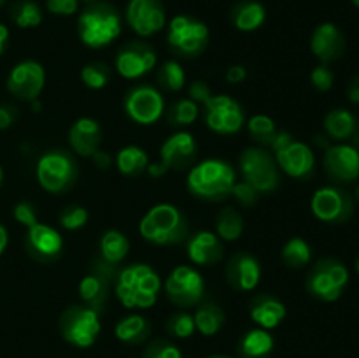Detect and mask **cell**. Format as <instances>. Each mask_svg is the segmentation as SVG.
Segmentation results:
<instances>
[{
    "label": "cell",
    "instance_id": "obj_1",
    "mask_svg": "<svg viewBox=\"0 0 359 358\" xmlns=\"http://www.w3.org/2000/svg\"><path fill=\"white\" fill-rule=\"evenodd\" d=\"M161 277L146 263L125 267L116 277V297L126 309H149L156 304Z\"/></svg>",
    "mask_w": 359,
    "mask_h": 358
},
{
    "label": "cell",
    "instance_id": "obj_2",
    "mask_svg": "<svg viewBox=\"0 0 359 358\" xmlns=\"http://www.w3.org/2000/svg\"><path fill=\"white\" fill-rule=\"evenodd\" d=\"M235 183L237 174L228 161L209 158L189 171L186 185L191 195L207 200H219L230 195Z\"/></svg>",
    "mask_w": 359,
    "mask_h": 358
},
{
    "label": "cell",
    "instance_id": "obj_3",
    "mask_svg": "<svg viewBox=\"0 0 359 358\" xmlns=\"http://www.w3.org/2000/svg\"><path fill=\"white\" fill-rule=\"evenodd\" d=\"M139 230L140 235L151 244H175L188 235V221L184 214L172 204H158L144 214Z\"/></svg>",
    "mask_w": 359,
    "mask_h": 358
},
{
    "label": "cell",
    "instance_id": "obj_4",
    "mask_svg": "<svg viewBox=\"0 0 359 358\" xmlns=\"http://www.w3.org/2000/svg\"><path fill=\"white\" fill-rule=\"evenodd\" d=\"M121 34V18L105 4H93L79 18V37L88 48H105Z\"/></svg>",
    "mask_w": 359,
    "mask_h": 358
},
{
    "label": "cell",
    "instance_id": "obj_5",
    "mask_svg": "<svg viewBox=\"0 0 359 358\" xmlns=\"http://www.w3.org/2000/svg\"><path fill=\"white\" fill-rule=\"evenodd\" d=\"M269 147L272 150L277 167L286 172L290 178L304 179L314 171L316 154L312 147L294 139L290 132L284 130L277 132Z\"/></svg>",
    "mask_w": 359,
    "mask_h": 358
},
{
    "label": "cell",
    "instance_id": "obj_6",
    "mask_svg": "<svg viewBox=\"0 0 359 358\" xmlns=\"http://www.w3.org/2000/svg\"><path fill=\"white\" fill-rule=\"evenodd\" d=\"M307 291L323 302H335L349 284V269L340 260H319L307 276Z\"/></svg>",
    "mask_w": 359,
    "mask_h": 358
},
{
    "label": "cell",
    "instance_id": "obj_7",
    "mask_svg": "<svg viewBox=\"0 0 359 358\" xmlns=\"http://www.w3.org/2000/svg\"><path fill=\"white\" fill-rule=\"evenodd\" d=\"M238 165H241L244 181H248L259 193H270L279 186V167L273 154H270V151H266L265 147L244 150Z\"/></svg>",
    "mask_w": 359,
    "mask_h": 358
},
{
    "label": "cell",
    "instance_id": "obj_8",
    "mask_svg": "<svg viewBox=\"0 0 359 358\" xmlns=\"http://www.w3.org/2000/svg\"><path fill=\"white\" fill-rule=\"evenodd\" d=\"M102 325L98 312L88 305H72L60 318L63 339L77 347H90L97 340Z\"/></svg>",
    "mask_w": 359,
    "mask_h": 358
},
{
    "label": "cell",
    "instance_id": "obj_9",
    "mask_svg": "<svg viewBox=\"0 0 359 358\" xmlns=\"http://www.w3.org/2000/svg\"><path fill=\"white\" fill-rule=\"evenodd\" d=\"M77 165L70 154L63 151H48L37 161V181L46 192L62 193L74 185Z\"/></svg>",
    "mask_w": 359,
    "mask_h": 358
},
{
    "label": "cell",
    "instance_id": "obj_10",
    "mask_svg": "<svg viewBox=\"0 0 359 358\" xmlns=\"http://www.w3.org/2000/svg\"><path fill=\"white\" fill-rule=\"evenodd\" d=\"M167 297L179 307H193L203 300L205 281L202 274L189 265H179L168 274L165 281Z\"/></svg>",
    "mask_w": 359,
    "mask_h": 358
},
{
    "label": "cell",
    "instance_id": "obj_11",
    "mask_svg": "<svg viewBox=\"0 0 359 358\" xmlns=\"http://www.w3.org/2000/svg\"><path fill=\"white\" fill-rule=\"evenodd\" d=\"M168 44L184 56H198L209 44V28L191 16H175L168 25Z\"/></svg>",
    "mask_w": 359,
    "mask_h": 358
},
{
    "label": "cell",
    "instance_id": "obj_12",
    "mask_svg": "<svg viewBox=\"0 0 359 358\" xmlns=\"http://www.w3.org/2000/svg\"><path fill=\"white\" fill-rule=\"evenodd\" d=\"M311 211L325 223H346L354 213V202L346 190L339 186H323L311 199Z\"/></svg>",
    "mask_w": 359,
    "mask_h": 358
},
{
    "label": "cell",
    "instance_id": "obj_13",
    "mask_svg": "<svg viewBox=\"0 0 359 358\" xmlns=\"http://www.w3.org/2000/svg\"><path fill=\"white\" fill-rule=\"evenodd\" d=\"M205 123L212 132L231 135L244 126V109L228 95H212L205 104Z\"/></svg>",
    "mask_w": 359,
    "mask_h": 358
},
{
    "label": "cell",
    "instance_id": "obj_14",
    "mask_svg": "<svg viewBox=\"0 0 359 358\" xmlns=\"http://www.w3.org/2000/svg\"><path fill=\"white\" fill-rule=\"evenodd\" d=\"M125 111L137 125H153L165 112L163 95L154 86L140 84L126 95Z\"/></svg>",
    "mask_w": 359,
    "mask_h": 358
},
{
    "label": "cell",
    "instance_id": "obj_15",
    "mask_svg": "<svg viewBox=\"0 0 359 358\" xmlns=\"http://www.w3.org/2000/svg\"><path fill=\"white\" fill-rule=\"evenodd\" d=\"M46 84L44 67L34 60L20 62L7 77V90L21 100H35Z\"/></svg>",
    "mask_w": 359,
    "mask_h": 358
},
{
    "label": "cell",
    "instance_id": "obj_16",
    "mask_svg": "<svg viewBox=\"0 0 359 358\" xmlns=\"http://www.w3.org/2000/svg\"><path fill=\"white\" fill-rule=\"evenodd\" d=\"M126 21L140 37H151L163 30L167 16L158 0H130L126 7Z\"/></svg>",
    "mask_w": 359,
    "mask_h": 358
},
{
    "label": "cell",
    "instance_id": "obj_17",
    "mask_svg": "<svg viewBox=\"0 0 359 358\" xmlns=\"http://www.w3.org/2000/svg\"><path fill=\"white\" fill-rule=\"evenodd\" d=\"M325 171L337 183L356 181L359 178V150L347 142L328 146L325 150Z\"/></svg>",
    "mask_w": 359,
    "mask_h": 358
},
{
    "label": "cell",
    "instance_id": "obj_18",
    "mask_svg": "<svg viewBox=\"0 0 359 358\" xmlns=\"http://www.w3.org/2000/svg\"><path fill=\"white\" fill-rule=\"evenodd\" d=\"M156 53L142 42L125 46L116 56L114 67L119 76L126 79H139L156 67Z\"/></svg>",
    "mask_w": 359,
    "mask_h": 358
},
{
    "label": "cell",
    "instance_id": "obj_19",
    "mask_svg": "<svg viewBox=\"0 0 359 358\" xmlns=\"http://www.w3.org/2000/svg\"><path fill=\"white\" fill-rule=\"evenodd\" d=\"M111 263L104 262L93 267V272L84 276L79 283V295L83 298L84 305L91 307L93 311L100 312L104 309L109 297V286H111V277L114 276V270H111Z\"/></svg>",
    "mask_w": 359,
    "mask_h": 358
},
{
    "label": "cell",
    "instance_id": "obj_20",
    "mask_svg": "<svg viewBox=\"0 0 359 358\" xmlns=\"http://www.w3.org/2000/svg\"><path fill=\"white\" fill-rule=\"evenodd\" d=\"M196 157V140L189 132H175L163 142L160 161L167 171H184Z\"/></svg>",
    "mask_w": 359,
    "mask_h": 358
},
{
    "label": "cell",
    "instance_id": "obj_21",
    "mask_svg": "<svg viewBox=\"0 0 359 358\" xmlns=\"http://www.w3.org/2000/svg\"><path fill=\"white\" fill-rule=\"evenodd\" d=\"M311 49L321 63H332L346 51V39L340 28L333 23H323L314 30L311 39Z\"/></svg>",
    "mask_w": 359,
    "mask_h": 358
},
{
    "label": "cell",
    "instance_id": "obj_22",
    "mask_svg": "<svg viewBox=\"0 0 359 358\" xmlns=\"http://www.w3.org/2000/svg\"><path fill=\"white\" fill-rule=\"evenodd\" d=\"M27 246L32 255L42 262H51L62 253L63 237L56 228L44 223H35L28 228Z\"/></svg>",
    "mask_w": 359,
    "mask_h": 358
},
{
    "label": "cell",
    "instance_id": "obj_23",
    "mask_svg": "<svg viewBox=\"0 0 359 358\" xmlns=\"http://www.w3.org/2000/svg\"><path fill=\"white\" fill-rule=\"evenodd\" d=\"M226 277L233 288L241 291L255 290L262 279V265L258 260L248 253H238L230 260Z\"/></svg>",
    "mask_w": 359,
    "mask_h": 358
},
{
    "label": "cell",
    "instance_id": "obj_24",
    "mask_svg": "<svg viewBox=\"0 0 359 358\" xmlns=\"http://www.w3.org/2000/svg\"><path fill=\"white\" fill-rule=\"evenodd\" d=\"M69 140L72 150L84 158H91L95 151L100 150L102 142V128L97 119L93 118H79L69 132Z\"/></svg>",
    "mask_w": 359,
    "mask_h": 358
},
{
    "label": "cell",
    "instance_id": "obj_25",
    "mask_svg": "<svg viewBox=\"0 0 359 358\" xmlns=\"http://www.w3.org/2000/svg\"><path fill=\"white\" fill-rule=\"evenodd\" d=\"M223 242L214 232H196L188 242V258L196 265H216L223 258Z\"/></svg>",
    "mask_w": 359,
    "mask_h": 358
},
{
    "label": "cell",
    "instance_id": "obj_26",
    "mask_svg": "<svg viewBox=\"0 0 359 358\" xmlns=\"http://www.w3.org/2000/svg\"><path fill=\"white\" fill-rule=\"evenodd\" d=\"M252 321L259 326V329L272 330L283 323L286 318V305L276 297L270 295H263L252 300L251 309H249Z\"/></svg>",
    "mask_w": 359,
    "mask_h": 358
},
{
    "label": "cell",
    "instance_id": "obj_27",
    "mask_svg": "<svg viewBox=\"0 0 359 358\" xmlns=\"http://www.w3.org/2000/svg\"><path fill=\"white\" fill-rule=\"evenodd\" d=\"M356 116L351 111H347V109H333V111H330L326 114L325 132L330 139L344 142V140L351 139L356 133Z\"/></svg>",
    "mask_w": 359,
    "mask_h": 358
},
{
    "label": "cell",
    "instance_id": "obj_28",
    "mask_svg": "<svg viewBox=\"0 0 359 358\" xmlns=\"http://www.w3.org/2000/svg\"><path fill=\"white\" fill-rule=\"evenodd\" d=\"M272 350L273 337L265 329L249 330L238 343V354L242 358H269Z\"/></svg>",
    "mask_w": 359,
    "mask_h": 358
},
{
    "label": "cell",
    "instance_id": "obj_29",
    "mask_svg": "<svg viewBox=\"0 0 359 358\" xmlns=\"http://www.w3.org/2000/svg\"><path fill=\"white\" fill-rule=\"evenodd\" d=\"M114 333L121 343L142 344L151 336V325L142 314H130L119 319Z\"/></svg>",
    "mask_w": 359,
    "mask_h": 358
},
{
    "label": "cell",
    "instance_id": "obj_30",
    "mask_svg": "<svg viewBox=\"0 0 359 358\" xmlns=\"http://www.w3.org/2000/svg\"><path fill=\"white\" fill-rule=\"evenodd\" d=\"M193 319H195V329L198 330L202 336H216L224 325V312L223 309L219 307L214 302H203L196 307L195 314H193Z\"/></svg>",
    "mask_w": 359,
    "mask_h": 358
},
{
    "label": "cell",
    "instance_id": "obj_31",
    "mask_svg": "<svg viewBox=\"0 0 359 358\" xmlns=\"http://www.w3.org/2000/svg\"><path fill=\"white\" fill-rule=\"evenodd\" d=\"M147 165H149V157L139 146L121 147L116 154V167L123 175H128V178H135L146 172Z\"/></svg>",
    "mask_w": 359,
    "mask_h": 358
},
{
    "label": "cell",
    "instance_id": "obj_32",
    "mask_svg": "<svg viewBox=\"0 0 359 358\" xmlns=\"http://www.w3.org/2000/svg\"><path fill=\"white\" fill-rule=\"evenodd\" d=\"M130 251V241L119 230H107L100 239L102 260L111 265H118L126 258Z\"/></svg>",
    "mask_w": 359,
    "mask_h": 358
},
{
    "label": "cell",
    "instance_id": "obj_33",
    "mask_svg": "<svg viewBox=\"0 0 359 358\" xmlns=\"http://www.w3.org/2000/svg\"><path fill=\"white\" fill-rule=\"evenodd\" d=\"M266 11L258 2H244L235 9L233 23L242 32H255L265 23Z\"/></svg>",
    "mask_w": 359,
    "mask_h": 358
},
{
    "label": "cell",
    "instance_id": "obj_34",
    "mask_svg": "<svg viewBox=\"0 0 359 358\" xmlns=\"http://www.w3.org/2000/svg\"><path fill=\"white\" fill-rule=\"evenodd\" d=\"M244 232V220L233 207H224L217 213L216 235L221 241H237Z\"/></svg>",
    "mask_w": 359,
    "mask_h": 358
},
{
    "label": "cell",
    "instance_id": "obj_35",
    "mask_svg": "<svg viewBox=\"0 0 359 358\" xmlns=\"http://www.w3.org/2000/svg\"><path fill=\"white\" fill-rule=\"evenodd\" d=\"M280 258L291 269H302V267L309 265L312 260L311 244L302 237L290 239L280 251Z\"/></svg>",
    "mask_w": 359,
    "mask_h": 358
},
{
    "label": "cell",
    "instance_id": "obj_36",
    "mask_svg": "<svg viewBox=\"0 0 359 358\" xmlns=\"http://www.w3.org/2000/svg\"><path fill=\"white\" fill-rule=\"evenodd\" d=\"M158 83L167 91H181L186 84L184 69L175 60H167L158 70Z\"/></svg>",
    "mask_w": 359,
    "mask_h": 358
},
{
    "label": "cell",
    "instance_id": "obj_37",
    "mask_svg": "<svg viewBox=\"0 0 359 358\" xmlns=\"http://www.w3.org/2000/svg\"><path fill=\"white\" fill-rule=\"evenodd\" d=\"M248 128L252 139H255L258 144H262V146H266V147L270 146V142H272V139L276 137V133L279 132L276 123H273V119L265 114L251 116L248 121Z\"/></svg>",
    "mask_w": 359,
    "mask_h": 358
},
{
    "label": "cell",
    "instance_id": "obj_38",
    "mask_svg": "<svg viewBox=\"0 0 359 358\" xmlns=\"http://www.w3.org/2000/svg\"><path fill=\"white\" fill-rule=\"evenodd\" d=\"M81 81L91 90H102L111 81V69L104 62H91L81 70Z\"/></svg>",
    "mask_w": 359,
    "mask_h": 358
},
{
    "label": "cell",
    "instance_id": "obj_39",
    "mask_svg": "<svg viewBox=\"0 0 359 358\" xmlns=\"http://www.w3.org/2000/svg\"><path fill=\"white\" fill-rule=\"evenodd\" d=\"M200 107L196 102H193L191 98H182V100L175 102L174 107L170 109V114H168V119H170L172 125L177 126H188L193 125L198 118Z\"/></svg>",
    "mask_w": 359,
    "mask_h": 358
},
{
    "label": "cell",
    "instance_id": "obj_40",
    "mask_svg": "<svg viewBox=\"0 0 359 358\" xmlns=\"http://www.w3.org/2000/svg\"><path fill=\"white\" fill-rule=\"evenodd\" d=\"M13 20L20 28H34L41 25L42 13L35 2H20L13 9Z\"/></svg>",
    "mask_w": 359,
    "mask_h": 358
},
{
    "label": "cell",
    "instance_id": "obj_41",
    "mask_svg": "<svg viewBox=\"0 0 359 358\" xmlns=\"http://www.w3.org/2000/svg\"><path fill=\"white\" fill-rule=\"evenodd\" d=\"M195 330V319L188 312H175L167 321V332L177 339H188Z\"/></svg>",
    "mask_w": 359,
    "mask_h": 358
},
{
    "label": "cell",
    "instance_id": "obj_42",
    "mask_svg": "<svg viewBox=\"0 0 359 358\" xmlns=\"http://www.w3.org/2000/svg\"><path fill=\"white\" fill-rule=\"evenodd\" d=\"M88 218H90V214H88L86 207L69 206L62 211V214H60V223H62V227L65 228V230L74 232L83 228L84 225L88 223Z\"/></svg>",
    "mask_w": 359,
    "mask_h": 358
},
{
    "label": "cell",
    "instance_id": "obj_43",
    "mask_svg": "<svg viewBox=\"0 0 359 358\" xmlns=\"http://www.w3.org/2000/svg\"><path fill=\"white\" fill-rule=\"evenodd\" d=\"M144 358H182V354L175 344L163 339H156L146 347Z\"/></svg>",
    "mask_w": 359,
    "mask_h": 358
},
{
    "label": "cell",
    "instance_id": "obj_44",
    "mask_svg": "<svg viewBox=\"0 0 359 358\" xmlns=\"http://www.w3.org/2000/svg\"><path fill=\"white\" fill-rule=\"evenodd\" d=\"M230 195H233L237 199V202L242 204V206L251 207L258 202L259 192L256 188H252L248 181H237L233 185V188H231Z\"/></svg>",
    "mask_w": 359,
    "mask_h": 358
},
{
    "label": "cell",
    "instance_id": "obj_45",
    "mask_svg": "<svg viewBox=\"0 0 359 358\" xmlns=\"http://www.w3.org/2000/svg\"><path fill=\"white\" fill-rule=\"evenodd\" d=\"M333 81H335V76H333L332 69H330L326 63H321V65H318L311 72L312 86H314L316 90H319V91L332 90Z\"/></svg>",
    "mask_w": 359,
    "mask_h": 358
},
{
    "label": "cell",
    "instance_id": "obj_46",
    "mask_svg": "<svg viewBox=\"0 0 359 358\" xmlns=\"http://www.w3.org/2000/svg\"><path fill=\"white\" fill-rule=\"evenodd\" d=\"M14 218H16L18 223L25 225L27 228L34 227L37 221V211H35V206L30 202H20L14 207Z\"/></svg>",
    "mask_w": 359,
    "mask_h": 358
},
{
    "label": "cell",
    "instance_id": "obj_47",
    "mask_svg": "<svg viewBox=\"0 0 359 358\" xmlns=\"http://www.w3.org/2000/svg\"><path fill=\"white\" fill-rule=\"evenodd\" d=\"M79 9V0H48V11L58 16H72Z\"/></svg>",
    "mask_w": 359,
    "mask_h": 358
},
{
    "label": "cell",
    "instance_id": "obj_48",
    "mask_svg": "<svg viewBox=\"0 0 359 358\" xmlns=\"http://www.w3.org/2000/svg\"><path fill=\"white\" fill-rule=\"evenodd\" d=\"M188 93H189V98H191L193 102H196V104H203V105H205L207 102H209V98L212 97L210 86L202 79L193 81V83L189 84Z\"/></svg>",
    "mask_w": 359,
    "mask_h": 358
},
{
    "label": "cell",
    "instance_id": "obj_49",
    "mask_svg": "<svg viewBox=\"0 0 359 358\" xmlns=\"http://www.w3.org/2000/svg\"><path fill=\"white\" fill-rule=\"evenodd\" d=\"M245 77H248V70L244 65H231L226 70V81L231 84L242 83V81H245Z\"/></svg>",
    "mask_w": 359,
    "mask_h": 358
},
{
    "label": "cell",
    "instance_id": "obj_50",
    "mask_svg": "<svg viewBox=\"0 0 359 358\" xmlns=\"http://www.w3.org/2000/svg\"><path fill=\"white\" fill-rule=\"evenodd\" d=\"M14 118H16V112H14L13 107H9V105H0V130L9 128L14 123Z\"/></svg>",
    "mask_w": 359,
    "mask_h": 358
},
{
    "label": "cell",
    "instance_id": "obj_51",
    "mask_svg": "<svg viewBox=\"0 0 359 358\" xmlns=\"http://www.w3.org/2000/svg\"><path fill=\"white\" fill-rule=\"evenodd\" d=\"M91 160L95 161V165H97L98 168H109V167H111V164H112L111 154L105 153V151H102V150L95 151V154L91 157Z\"/></svg>",
    "mask_w": 359,
    "mask_h": 358
},
{
    "label": "cell",
    "instance_id": "obj_52",
    "mask_svg": "<svg viewBox=\"0 0 359 358\" xmlns=\"http://www.w3.org/2000/svg\"><path fill=\"white\" fill-rule=\"evenodd\" d=\"M347 97L353 104L359 105V74L356 77H353L349 83V88H347Z\"/></svg>",
    "mask_w": 359,
    "mask_h": 358
},
{
    "label": "cell",
    "instance_id": "obj_53",
    "mask_svg": "<svg viewBox=\"0 0 359 358\" xmlns=\"http://www.w3.org/2000/svg\"><path fill=\"white\" fill-rule=\"evenodd\" d=\"M147 172H149L153 178H160V175H163L165 172H168L167 168H165V165L161 164V161H156V164H149L147 165Z\"/></svg>",
    "mask_w": 359,
    "mask_h": 358
},
{
    "label": "cell",
    "instance_id": "obj_54",
    "mask_svg": "<svg viewBox=\"0 0 359 358\" xmlns=\"http://www.w3.org/2000/svg\"><path fill=\"white\" fill-rule=\"evenodd\" d=\"M7 39H9V30H7L6 25L0 23V55H2L4 49H6Z\"/></svg>",
    "mask_w": 359,
    "mask_h": 358
},
{
    "label": "cell",
    "instance_id": "obj_55",
    "mask_svg": "<svg viewBox=\"0 0 359 358\" xmlns=\"http://www.w3.org/2000/svg\"><path fill=\"white\" fill-rule=\"evenodd\" d=\"M7 242H9V235H7L6 227H4V225H0V255L6 251Z\"/></svg>",
    "mask_w": 359,
    "mask_h": 358
},
{
    "label": "cell",
    "instance_id": "obj_56",
    "mask_svg": "<svg viewBox=\"0 0 359 358\" xmlns=\"http://www.w3.org/2000/svg\"><path fill=\"white\" fill-rule=\"evenodd\" d=\"M316 144H318V146H323V147H325V150L330 146L328 140H326L325 135H316Z\"/></svg>",
    "mask_w": 359,
    "mask_h": 358
},
{
    "label": "cell",
    "instance_id": "obj_57",
    "mask_svg": "<svg viewBox=\"0 0 359 358\" xmlns=\"http://www.w3.org/2000/svg\"><path fill=\"white\" fill-rule=\"evenodd\" d=\"M2 179H4V171H2V167H0V183H2Z\"/></svg>",
    "mask_w": 359,
    "mask_h": 358
},
{
    "label": "cell",
    "instance_id": "obj_58",
    "mask_svg": "<svg viewBox=\"0 0 359 358\" xmlns=\"http://www.w3.org/2000/svg\"><path fill=\"white\" fill-rule=\"evenodd\" d=\"M351 2H353V4H354V6H356V7H358V9H359V0H351Z\"/></svg>",
    "mask_w": 359,
    "mask_h": 358
},
{
    "label": "cell",
    "instance_id": "obj_59",
    "mask_svg": "<svg viewBox=\"0 0 359 358\" xmlns=\"http://www.w3.org/2000/svg\"><path fill=\"white\" fill-rule=\"evenodd\" d=\"M356 270H358V274H359V258H358V262H356Z\"/></svg>",
    "mask_w": 359,
    "mask_h": 358
},
{
    "label": "cell",
    "instance_id": "obj_60",
    "mask_svg": "<svg viewBox=\"0 0 359 358\" xmlns=\"http://www.w3.org/2000/svg\"><path fill=\"white\" fill-rule=\"evenodd\" d=\"M83 2H86V4H91V2H95V0H83Z\"/></svg>",
    "mask_w": 359,
    "mask_h": 358
},
{
    "label": "cell",
    "instance_id": "obj_61",
    "mask_svg": "<svg viewBox=\"0 0 359 358\" xmlns=\"http://www.w3.org/2000/svg\"><path fill=\"white\" fill-rule=\"evenodd\" d=\"M210 358H231V357H210Z\"/></svg>",
    "mask_w": 359,
    "mask_h": 358
},
{
    "label": "cell",
    "instance_id": "obj_62",
    "mask_svg": "<svg viewBox=\"0 0 359 358\" xmlns=\"http://www.w3.org/2000/svg\"><path fill=\"white\" fill-rule=\"evenodd\" d=\"M358 200H359V185H358Z\"/></svg>",
    "mask_w": 359,
    "mask_h": 358
},
{
    "label": "cell",
    "instance_id": "obj_63",
    "mask_svg": "<svg viewBox=\"0 0 359 358\" xmlns=\"http://www.w3.org/2000/svg\"><path fill=\"white\" fill-rule=\"evenodd\" d=\"M2 4H4V0H0V6H2Z\"/></svg>",
    "mask_w": 359,
    "mask_h": 358
}]
</instances>
